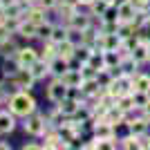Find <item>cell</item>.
Listing matches in <instances>:
<instances>
[{"label":"cell","instance_id":"11","mask_svg":"<svg viewBox=\"0 0 150 150\" xmlns=\"http://www.w3.org/2000/svg\"><path fill=\"white\" fill-rule=\"evenodd\" d=\"M128 128H130V134H134V137H146V134H148V119H146V117L132 119L130 123H128Z\"/></svg>","mask_w":150,"mask_h":150},{"label":"cell","instance_id":"20","mask_svg":"<svg viewBox=\"0 0 150 150\" xmlns=\"http://www.w3.org/2000/svg\"><path fill=\"white\" fill-rule=\"evenodd\" d=\"M134 92H150V74H134Z\"/></svg>","mask_w":150,"mask_h":150},{"label":"cell","instance_id":"31","mask_svg":"<svg viewBox=\"0 0 150 150\" xmlns=\"http://www.w3.org/2000/svg\"><path fill=\"white\" fill-rule=\"evenodd\" d=\"M139 36H141V40H146V43H150V23H148V25L144 27V29H141V34H139Z\"/></svg>","mask_w":150,"mask_h":150},{"label":"cell","instance_id":"36","mask_svg":"<svg viewBox=\"0 0 150 150\" xmlns=\"http://www.w3.org/2000/svg\"><path fill=\"white\" fill-rule=\"evenodd\" d=\"M81 150H96V148H94V144H90V146H83Z\"/></svg>","mask_w":150,"mask_h":150},{"label":"cell","instance_id":"6","mask_svg":"<svg viewBox=\"0 0 150 150\" xmlns=\"http://www.w3.org/2000/svg\"><path fill=\"white\" fill-rule=\"evenodd\" d=\"M9 81L16 85V88H20V90H29L34 83H36V79H34V74H31L27 67H20L18 69V74L13 76V79H9Z\"/></svg>","mask_w":150,"mask_h":150},{"label":"cell","instance_id":"27","mask_svg":"<svg viewBox=\"0 0 150 150\" xmlns=\"http://www.w3.org/2000/svg\"><path fill=\"white\" fill-rule=\"evenodd\" d=\"M94 148L96 150H117L112 139H94Z\"/></svg>","mask_w":150,"mask_h":150},{"label":"cell","instance_id":"9","mask_svg":"<svg viewBox=\"0 0 150 150\" xmlns=\"http://www.w3.org/2000/svg\"><path fill=\"white\" fill-rule=\"evenodd\" d=\"M45 11H47V9H43V7H38V5H31L29 9L25 11V18L31 20L34 25H43V23H47V16H45Z\"/></svg>","mask_w":150,"mask_h":150},{"label":"cell","instance_id":"12","mask_svg":"<svg viewBox=\"0 0 150 150\" xmlns=\"http://www.w3.org/2000/svg\"><path fill=\"white\" fill-rule=\"evenodd\" d=\"M29 72L34 74V79H36V81H40V79H45L47 74H52V72H50V63L43 61V58H38V61L29 67Z\"/></svg>","mask_w":150,"mask_h":150},{"label":"cell","instance_id":"26","mask_svg":"<svg viewBox=\"0 0 150 150\" xmlns=\"http://www.w3.org/2000/svg\"><path fill=\"white\" fill-rule=\"evenodd\" d=\"M52 31H54V25L52 23H43V25H38V38L52 40Z\"/></svg>","mask_w":150,"mask_h":150},{"label":"cell","instance_id":"2","mask_svg":"<svg viewBox=\"0 0 150 150\" xmlns=\"http://www.w3.org/2000/svg\"><path fill=\"white\" fill-rule=\"evenodd\" d=\"M25 132L38 137V134H45L47 132V119H45L43 114H29L25 121Z\"/></svg>","mask_w":150,"mask_h":150},{"label":"cell","instance_id":"16","mask_svg":"<svg viewBox=\"0 0 150 150\" xmlns=\"http://www.w3.org/2000/svg\"><path fill=\"white\" fill-rule=\"evenodd\" d=\"M76 47L79 45H74L72 40H63V43H58V56L65 61H72L76 56Z\"/></svg>","mask_w":150,"mask_h":150},{"label":"cell","instance_id":"15","mask_svg":"<svg viewBox=\"0 0 150 150\" xmlns=\"http://www.w3.org/2000/svg\"><path fill=\"white\" fill-rule=\"evenodd\" d=\"M121 52H103V63H105V69H119L121 67Z\"/></svg>","mask_w":150,"mask_h":150},{"label":"cell","instance_id":"37","mask_svg":"<svg viewBox=\"0 0 150 150\" xmlns=\"http://www.w3.org/2000/svg\"><path fill=\"white\" fill-rule=\"evenodd\" d=\"M0 150H11V148H9V144H0Z\"/></svg>","mask_w":150,"mask_h":150},{"label":"cell","instance_id":"29","mask_svg":"<svg viewBox=\"0 0 150 150\" xmlns=\"http://www.w3.org/2000/svg\"><path fill=\"white\" fill-rule=\"evenodd\" d=\"M9 38H11V29H9L7 25H0V45L7 43Z\"/></svg>","mask_w":150,"mask_h":150},{"label":"cell","instance_id":"24","mask_svg":"<svg viewBox=\"0 0 150 150\" xmlns=\"http://www.w3.org/2000/svg\"><path fill=\"white\" fill-rule=\"evenodd\" d=\"M132 101H134V108L144 110V108L148 105V101H150V94L148 92H132Z\"/></svg>","mask_w":150,"mask_h":150},{"label":"cell","instance_id":"14","mask_svg":"<svg viewBox=\"0 0 150 150\" xmlns=\"http://www.w3.org/2000/svg\"><path fill=\"white\" fill-rule=\"evenodd\" d=\"M18 36H23V38H38V25H34L31 20H23L20 23V27H18V31H16Z\"/></svg>","mask_w":150,"mask_h":150},{"label":"cell","instance_id":"5","mask_svg":"<svg viewBox=\"0 0 150 150\" xmlns=\"http://www.w3.org/2000/svg\"><path fill=\"white\" fill-rule=\"evenodd\" d=\"M67 27H69V29H79V31H88L90 27H92V13L76 11L74 16L67 20Z\"/></svg>","mask_w":150,"mask_h":150},{"label":"cell","instance_id":"18","mask_svg":"<svg viewBox=\"0 0 150 150\" xmlns=\"http://www.w3.org/2000/svg\"><path fill=\"white\" fill-rule=\"evenodd\" d=\"M94 134H96V139H112L114 137V125L101 121V123H96V128H94Z\"/></svg>","mask_w":150,"mask_h":150},{"label":"cell","instance_id":"3","mask_svg":"<svg viewBox=\"0 0 150 150\" xmlns=\"http://www.w3.org/2000/svg\"><path fill=\"white\" fill-rule=\"evenodd\" d=\"M67 92H69L67 85H65L61 79H54V81L50 83V88H47V99H50L52 103H61V101L67 99Z\"/></svg>","mask_w":150,"mask_h":150},{"label":"cell","instance_id":"40","mask_svg":"<svg viewBox=\"0 0 150 150\" xmlns=\"http://www.w3.org/2000/svg\"><path fill=\"white\" fill-rule=\"evenodd\" d=\"M0 94H2V85H0Z\"/></svg>","mask_w":150,"mask_h":150},{"label":"cell","instance_id":"23","mask_svg":"<svg viewBox=\"0 0 150 150\" xmlns=\"http://www.w3.org/2000/svg\"><path fill=\"white\" fill-rule=\"evenodd\" d=\"M108 7H110V2H105V0H94L92 5H90V13L101 18V16L108 11Z\"/></svg>","mask_w":150,"mask_h":150},{"label":"cell","instance_id":"21","mask_svg":"<svg viewBox=\"0 0 150 150\" xmlns=\"http://www.w3.org/2000/svg\"><path fill=\"white\" fill-rule=\"evenodd\" d=\"M13 125H16V121H13V114H9V112H0V134L11 132V130H13Z\"/></svg>","mask_w":150,"mask_h":150},{"label":"cell","instance_id":"32","mask_svg":"<svg viewBox=\"0 0 150 150\" xmlns=\"http://www.w3.org/2000/svg\"><path fill=\"white\" fill-rule=\"evenodd\" d=\"M23 150H43V148H40V146H36V144H27Z\"/></svg>","mask_w":150,"mask_h":150},{"label":"cell","instance_id":"7","mask_svg":"<svg viewBox=\"0 0 150 150\" xmlns=\"http://www.w3.org/2000/svg\"><path fill=\"white\" fill-rule=\"evenodd\" d=\"M119 23H134V18H137V9H134V5H132L130 0H125V2H119Z\"/></svg>","mask_w":150,"mask_h":150},{"label":"cell","instance_id":"33","mask_svg":"<svg viewBox=\"0 0 150 150\" xmlns=\"http://www.w3.org/2000/svg\"><path fill=\"white\" fill-rule=\"evenodd\" d=\"M144 117H146V119H148V121H150V101H148V105H146V108H144Z\"/></svg>","mask_w":150,"mask_h":150},{"label":"cell","instance_id":"25","mask_svg":"<svg viewBox=\"0 0 150 150\" xmlns=\"http://www.w3.org/2000/svg\"><path fill=\"white\" fill-rule=\"evenodd\" d=\"M117 105H119L123 112H130V110H134V101H132V94H125V96L117 99Z\"/></svg>","mask_w":150,"mask_h":150},{"label":"cell","instance_id":"22","mask_svg":"<svg viewBox=\"0 0 150 150\" xmlns=\"http://www.w3.org/2000/svg\"><path fill=\"white\" fill-rule=\"evenodd\" d=\"M18 50H20V47H18L16 43H13L11 38H9L7 43H2V45H0V52H2V56H5V58H16Z\"/></svg>","mask_w":150,"mask_h":150},{"label":"cell","instance_id":"28","mask_svg":"<svg viewBox=\"0 0 150 150\" xmlns=\"http://www.w3.org/2000/svg\"><path fill=\"white\" fill-rule=\"evenodd\" d=\"M130 2L134 5L137 11H148V7H150V0H130Z\"/></svg>","mask_w":150,"mask_h":150},{"label":"cell","instance_id":"4","mask_svg":"<svg viewBox=\"0 0 150 150\" xmlns=\"http://www.w3.org/2000/svg\"><path fill=\"white\" fill-rule=\"evenodd\" d=\"M38 58H40V54H38L34 47H29V45H27V47H20L18 54H16V63H18L20 67H27V69H29Z\"/></svg>","mask_w":150,"mask_h":150},{"label":"cell","instance_id":"8","mask_svg":"<svg viewBox=\"0 0 150 150\" xmlns=\"http://www.w3.org/2000/svg\"><path fill=\"white\" fill-rule=\"evenodd\" d=\"M61 81L67 85V88H81L83 85V74H81V67L79 69H67L65 74L61 76Z\"/></svg>","mask_w":150,"mask_h":150},{"label":"cell","instance_id":"35","mask_svg":"<svg viewBox=\"0 0 150 150\" xmlns=\"http://www.w3.org/2000/svg\"><path fill=\"white\" fill-rule=\"evenodd\" d=\"M76 2H79V5H88V7H90V5L94 2V0H76Z\"/></svg>","mask_w":150,"mask_h":150},{"label":"cell","instance_id":"30","mask_svg":"<svg viewBox=\"0 0 150 150\" xmlns=\"http://www.w3.org/2000/svg\"><path fill=\"white\" fill-rule=\"evenodd\" d=\"M38 7H43V9H56L58 0H36Z\"/></svg>","mask_w":150,"mask_h":150},{"label":"cell","instance_id":"38","mask_svg":"<svg viewBox=\"0 0 150 150\" xmlns=\"http://www.w3.org/2000/svg\"><path fill=\"white\" fill-rule=\"evenodd\" d=\"M105 2H110V5H119V0H105Z\"/></svg>","mask_w":150,"mask_h":150},{"label":"cell","instance_id":"41","mask_svg":"<svg viewBox=\"0 0 150 150\" xmlns=\"http://www.w3.org/2000/svg\"><path fill=\"white\" fill-rule=\"evenodd\" d=\"M148 16H150V7H148Z\"/></svg>","mask_w":150,"mask_h":150},{"label":"cell","instance_id":"1","mask_svg":"<svg viewBox=\"0 0 150 150\" xmlns=\"http://www.w3.org/2000/svg\"><path fill=\"white\" fill-rule=\"evenodd\" d=\"M9 108H11V114H16V117H29V114H34V110H36V101H34V96H31L27 90H18V92H13L11 96H9Z\"/></svg>","mask_w":150,"mask_h":150},{"label":"cell","instance_id":"39","mask_svg":"<svg viewBox=\"0 0 150 150\" xmlns=\"http://www.w3.org/2000/svg\"><path fill=\"white\" fill-rule=\"evenodd\" d=\"M148 45H150V43H148ZM148 61H150V47H148Z\"/></svg>","mask_w":150,"mask_h":150},{"label":"cell","instance_id":"13","mask_svg":"<svg viewBox=\"0 0 150 150\" xmlns=\"http://www.w3.org/2000/svg\"><path fill=\"white\" fill-rule=\"evenodd\" d=\"M67 69H69V61H65V58L56 56L54 61H50V72L56 76V79H61V76L65 74Z\"/></svg>","mask_w":150,"mask_h":150},{"label":"cell","instance_id":"34","mask_svg":"<svg viewBox=\"0 0 150 150\" xmlns=\"http://www.w3.org/2000/svg\"><path fill=\"white\" fill-rule=\"evenodd\" d=\"M43 150H61V148H58V146H52V144H45Z\"/></svg>","mask_w":150,"mask_h":150},{"label":"cell","instance_id":"17","mask_svg":"<svg viewBox=\"0 0 150 150\" xmlns=\"http://www.w3.org/2000/svg\"><path fill=\"white\" fill-rule=\"evenodd\" d=\"M79 108H81V103H79V101H74V99H65V101H61V103H58V110H61L65 117H74V114L79 112Z\"/></svg>","mask_w":150,"mask_h":150},{"label":"cell","instance_id":"19","mask_svg":"<svg viewBox=\"0 0 150 150\" xmlns=\"http://www.w3.org/2000/svg\"><path fill=\"white\" fill-rule=\"evenodd\" d=\"M148 47H150V45L146 43V40H141V43H139L137 47L132 50V54H130V56L134 58V61H137L139 65H141V63H146V61H148Z\"/></svg>","mask_w":150,"mask_h":150},{"label":"cell","instance_id":"10","mask_svg":"<svg viewBox=\"0 0 150 150\" xmlns=\"http://www.w3.org/2000/svg\"><path fill=\"white\" fill-rule=\"evenodd\" d=\"M123 119H125V112L121 110L119 105H112L105 114H103V119H101V121H105V123H110V125H119Z\"/></svg>","mask_w":150,"mask_h":150}]
</instances>
